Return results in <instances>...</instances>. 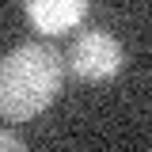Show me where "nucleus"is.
Returning <instances> with one entry per match:
<instances>
[{
  "label": "nucleus",
  "mask_w": 152,
  "mask_h": 152,
  "mask_svg": "<svg viewBox=\"0 0 152 152\" xmlns=\"http://www.w3.org/2000/svg\"><path fill=\"white\" fill-rule=\"evenodd\" d=\"M65 61L46 42L15 46L0 61V118L31 122L61 95Z\"/></svg>",
  "instance_id": "obj_1"
},
{
  "label": "nucleus",
  "mask_w": 152,
  "mask_h": 152,
  "mask_svg": "<svg viewBox=\"0 0 152 152\" xmlns=\"http://www.w3.org/2000/svg\"><path fill=\"white\" fill-rule=\"evenodd\" d=\"M122 42L110 34V31H80L72 42V50H69V69H72L80 80H88V84H103V80H114V76L122 72Z\"/></svg>",
  "instance_id": "obj_2"
},
{
  "label": "nucleus",
  "mask_w": 152,
  "mask_h": 152,
  "mask_svg": "<svg viewBox=\"0 0 152 152\" xmlns=\"http://www.w3.org/2000/svg\"><path fill=\"white\" fill-rule=\"evenodd\" d=\"M23 12L42 34H65L88 15V0H23Z\"/></svg>",
  "instance_id": "obj_3"
},
{
  "label": "nucleus",
  "mask_w": 152,
  "mask_h": 152,
  "mask_svg": "<svg viewBox=\"0 0 152 152\" xmlns=\"http://www.w3.org/2000/svg\"><path fill=\"white\" fill-rule=\"evenodd\" d=\"M23 148H27V141L15 129H0V152H23Z\"/></svg>",
  "instance_id": "obj_4"
}]
</instances>
